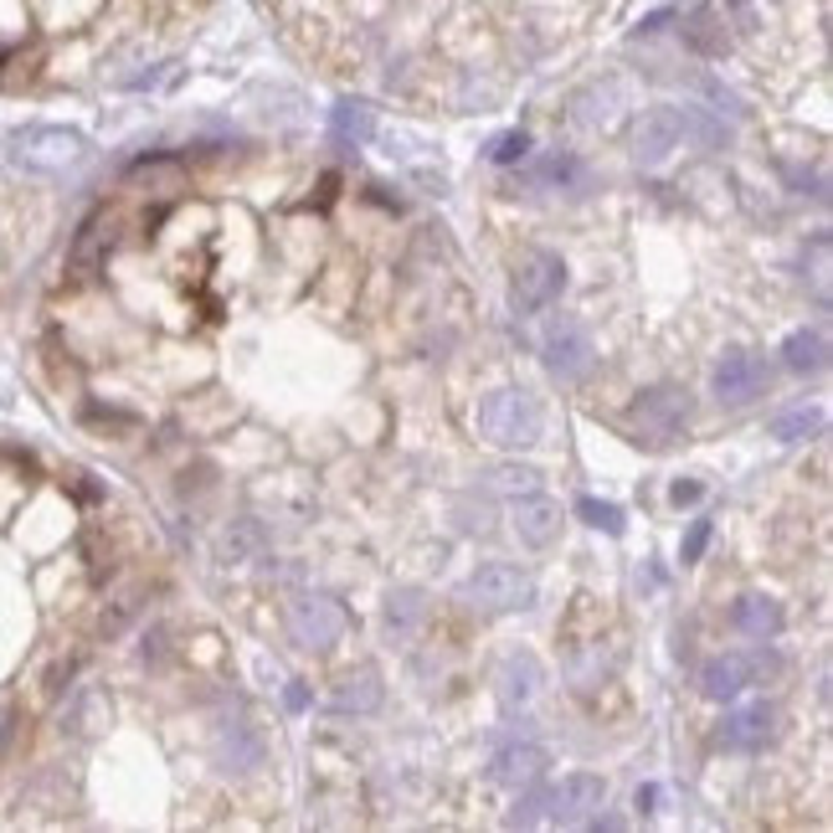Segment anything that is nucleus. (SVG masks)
I'll return each instance as SVG.
<instances>
[{
	"label": "nucleus",
	"mask_w": 833,
	"mask_h": 833,
	"mask_svg": "<svg viewBox=\"0 0 833 833\" xmlns=\"http://www.w3.org/2000/svg\"><path fill=\"white\" fill-rule=\"evenodd\" d=\"M88 154H93L88 135L68 124H26L11 135V165L32 175H72L88 165Z\"/></svg>",
	"instance_id": "obj_1"
},
{
	"label": "nucleus",
	"mask_w": 833,
	"mask_h": 833,
	"mask_svg": "<svg viewBox=\"0 0 833 833\" xmlns=\"http://www.w3.org/2000/svg\"><path fill=\"white\" fill-rule=\"evenodd\" d=\"M541 427H545V412L525 386H499L478 407V432L494 448H530V442H541Z\"/></svg>",
	"instance_id": "obj_2"
},
{
	"label": "nucleus",
	"mask_w": 833,
	"mask_h": 833,
	"mask_svg": "<svg viewBox=\"0 0 833 833\" xmlns=\"http://www.w3.org/2000/svg\"><path fill=\"white\" fill-rule=\"evenodd\" d=\"M463 602L478 613H530L535 608V577L510 562H484L463 581Z\"/></svg>",
	"instance_id": "obj_3"
},
{
	"label": "nucleus",
	"mask_w": 833,
	"mask_h": 833,
	"mask_svg": "<svg viewBox=\"0 0 833 833\" xmlns=\"http://www.w3.org/2000/svg\"><path fill=\"white\" fill-rule=\"evenodd\" d=\"M690 412H695V402H690V392H684V386H648V392L633 396L628 423H633V432H638L644 442H653V448H669V442L684 438Z\"/></svg>",
	"instance_id": "obj_4"
},
{
	"label": "nucleus",
	"mask_w": 833,
	"mask_h": 833,
	"mask_svg": "<svg viewBox=\"0 0 833 833\" xmlns=\"http://www.w3.org/2000/svg\"><path fill=\"white\" fill-rule=\"evenodd\" d=\"M772 674H783V653L772 648H756V653H715L705 669H699V695L715 699V705H731L747 684H762Z\"/></svg>",
	"instance_id": "obj_5"
},
{
	"label": "nucleus",
	"mask_w": 833,
	"mask_h": 833,
	"mask_svg": "<svg viewBox=\"0 0 833 833\" xmlns=\"http://www.w3.org/2000/svg\"><path fill=\"white\" fill-rule=\"evenodd\" d=\"M284 628L299 648L309 653H324V648H335L350 633V613H345V602H335L329 592H304L289 602V613H284Z\"/></svg>",
	"instance_id": "obj_6"
},
{
	"label": "nucleus",
	"mask_w": 833,
	"mask_h": 833,
	"mask_svg": "<svg viewBox=\"0 0 833 833\" xmlns=\"http://www.w3.org/2000/svg\"><path fill=\"white\" fill-rule=\"evenodd\" d=\"M541 356H545V371L556 375V381H587L592 366H597V345H592V335H587V324L581 320L556 314L541 335Z\"/></svg>",
	"instance_id": "obj_7"
},
{
	"label": "nucleus",
	"mask_w": 833,
	"mask_h": 833,
	"mask_svg": "<svg viewBox=\"0 0 833 833\" xmlns=\"http://www.w3.org/2000/svg\"><path fill=\"white\" fill-rule=\"evenodd\" d=\"M566 289V263L562 253H551V247H530L520 253L514 263V278H510V299L520 314H535V309H551L562 299Z\"/></svg>",
	"instance_id": "obj_8"
},
{
	"label": "nucleus",
	"mask_w": 833,
	"mask_h": 833,
	"mask_svg": "<svg viewBox=\"0 0 833 833\" xmlns=\"http://www.w3.org/2000/svg\"><path fill=\"white\" fill-rule=\"evenodd\" d=\"M602 802H608V783L592 772H571V777L545 787V823H562V829L592 823V813H602Z\"/></svg>",
	"instance_id": "obj_9"
},
{
	"label": "nucleus",
	"mask_w": 833,
	"mask_h": 833,
	"mask_svg": "<svg viewBox=\"0 0 833 833\" xmlns=\"http://www.w3.org/2000/svg\"><path fill=\"white\" fill-rule=\"evenodd\" d=\"M766 386H772V366L762 356L731 350L715 366V402L720 407H751L756 396H766Z\"/></svg>",
	"instance_id": "obj_10"
},
{
	"label": "nucleus",
	"mask_w": 833,
	"mask_h": 833,
	"mask_svg": "<svg viewBox=\"0 0 833 833\" xmlns=\"http://www.w3.org/2000/svg\"><path fill=\"white\" fill-rule=\"evenodd\" d=\"M680 108H669V103H659V108H644V119H638V129H633V160L644 165V171H659L669 154L680 150Z\"/></svg>",
	"instance_id": "obj_11"
},
{
	"label": "nucleus",
	"mask_w": 833,
	"mask_h": 833,
	"mask_svg": "<svg viewBox=\"0 0 833 833\" xmlns=\"http://www.w3.org/2000/svg\"><path fill=\"white\" fill-rule=\"evenodd\" d=\"M772 736H777V705H772V699L736 705V710H726V720H720V747L726 751H762Z\"/></svg>",
	"instance_id": "obj_12"
},
{
	"label": "nucleus",
	"mask_w": 833,
	"mask_h": 833,
	"mask_svg": "<svg viewBox=\"0 0 833 833\" xmlns=\"http://www.w3.org/2000/svg\"><path fill=\"white\" fill-rule=\"evenodd\" d=\"M541 684H545V669L535 653H525V648H514L510 659L499 663V680H494V695H499V710H525L530 699L541 695Z\"/></svg>",
	"instance_id": "obj_13"
},
{
	"label": "nucleus",
	"mask_w": 833,
	"mask_h": 833,
	"mask_svg": "<svg viewBox=\"0 0 833 833\" xmlns=\"http://www.w3.org/2000/svg\"><path fill=\"white\" fill-rule=\"evenodd\" d=\"M623 108H628V88L617 78H597L571 99V124L577 129H613Z\"/></svg>",
	"instance_id": "obj_14"
},
{
	"label": "nucleus",
	"mask_w": 833,
	"mask_h": 833,
	"mask_svg": "<svg viewBox=\"0 0 833 833\" xmlns=\"http://www.w3.org/2000/svg\"><path fill=\"white\" fill-rule=\"evenodd\" d=\"M545 772H551V751L535 747V741H514V747H505L489 762V783L514 787V792H520V787L541 783Z\"/></svg>",
	"instance_id": "obj_15"
},
{
	"label": "nucleus",
	"mask_w": 833,
	"mask_h": 833,
	"mask_svg": "<svg viewBox=\"0 0 833 833\" xmlns=\"http://www.w3.org/2000/svg\"><path fill=\"white\" fill-rule=\"evenodd\" d=\"M381 699H386L381 669H375V663H360V669H345V674H340L335 695H329V710H340V715H371V710H381Z\"/></svg>",
	"instance_id": "obj_16"
},
{
	"label": "nucleus",
	"mask_w": 833,
	"mask_h": 833,
	"mask_svg": "<svg viewBox=\"0 0 833 833\" xmlns=\"http://www.w3.org/2000/svg\"><path fill=\"white\" fill-rule=\"evenodd\" d=\"M514 530H520V541L525 545H551L562 535V505L556 499H545V494H520L514 499Z\"/></svg>",
	"instance_id": "obj_17"
},
{
	"label": "nucleus",
	"mask_w": 833,
	"mask_h": 833,
	"mask_svg": "<svg viewBox=\"0 0 833 833\" xmlns=\"http://www.w3.org/2000/svg\"><path fill=\"white\" fill-rule=\"evenodd\" d=\"M217 762H221V772H238V777L257 772V766H263V736H257L247 720H227L217 731Z\"/></svg>",
	"instance_id": "obj_18"
},
{
	"label": "nucleus",
	"mask_w": 833,
	"mask_h": 833,
	"mask_svg": "<svg viewBox=\"0 0 833 833\" xmlns=\"http://www.w3.org/2000/svg\"><path fill=\"white\" fill-rule=\"evenodd\" d=\"M731 628L741 633V638H751V644H772V638L783 633V608L762 592H747L731 608Z\"/></svg>",
	"instance_id": "obj_19"
},
{
	"label": "nucleus",
	"mask_w": 833,
	"mask_h": 833,
	"mask_svg": "<svg viewBox=\"0 0 833 833\" xmlns=\"http://www.w3.org/2000/svg\"><path fill=\"white\" fill-rule=\"evenodd\" d=\"M514 181H525V186H556V190H581L587 186V165H581L571 150H551L541 154L525 175H514Z\"/></svg>",
	"instance_id": "obj_20"
},
{
	"label": "nucleus",
	"mask_w": 833,
	"mask_h": 833,
	"mask_svg": "<svg viewBox=\"0 0 833 833\" xmlns=\"http://www.w3.org/2000/svg\"><path fill=\"white\" fill-rule=\"evenodd\" d=\"M783 366L792 375H818L829 366V335H823V329H808V324L792 329L783 340Z\"/></svg>",
	"instance_id": "obj_21"
},
{
	"label": "nucleus",
	"mask_w": 833,
	"mask_h": 833,
	"mask_svg": "<svg viewBox=\"0 0 833 833\" xmlns=\"http://www.w3.org/2000/svg\"><path fill=\"white\" fill-rule=\"evenodd\" d=\"M329 135L340 144H371L375 139V108L360 99H340L329 108Z\"/></svg>",
	"instance_id": "obj_22"
},
{
	"label": "nucleus",
	"mask_w": 833,
	"mask_h": 833,
	"mask_svg": "<svg viewBox=\"0 0 833 833\" xmlns=\"http://www.w3.org/2000/svg\"><path fill=\"white\" fill-rule=\"evenodd\" d=\"M680 129H684V139H695V144H705V150L731 144L726 114H710V108H699V103H684V108H680Z\"/></svg>",
	"instance_id": "obj_23"
},
{
	"label": "nucleus",
	"mask_w": 833,
	"mask_h": 833,
	"mask_svg": "<svg viewBox=\"0 0 833 833\" xmlns=\"http://www.w3.org/2000/svg\"><path fill=\"white\" fill-rule=\"evenodd\" d=\"M684 47L699 51V57H720L726 51V26L715 21V11H705V5L684 11Z\"/></svg>",
	"instance_id": "obj_24"
},
{
	"label": "nucleus",
	"mask_w": 833,
	"mask_h": 833,
	"mask_svg": "<svg viewBox=\"0 0 833 833\" xmlns=\"http://www.w3.org/2000/svg\"><path fill=\"white\" fill-rule=\"evenodd\" d=\"M766 432H772L777 442H808V438L823 432V412L808 407V402H802V407H787V412H777V417L766 423Z\"/></svg>",
	"instance_id": "obj_25"
},
{
	"label": "nucleus",
	"mask_w": 833,
	"mask_h": 833,
	"mask_svg": "<svg viewBox=\"0 0 833 833\" xmlns=\"http://www.w3.org/2000/svg\"><path fill=\"white\" fill-rule=\"evenodd\" d=\"M423 613H427V602L417 587H396V592L386 597V628H392L396 638H407V633L423 623Z\"/></svg>",
	"instance_id": "obj_26"
},
{
	"label": "nucleus",
	"mask_w": 833,
	"mask_h": 833,
	"mask_svg": "<svg viewBox=\"0 0 833 833\" xmlns=\"http://www.w3.org/2000/svg\"><path fill=\"white\" fill-rule=\"evenodd\" d=\"M99 726H108V699H103L99 690H83V695H78V710L68 715V726H62V731L88 736V731H99Z\"/></svg>",
	"instance_id": "obj_27"
},
{
	"label": "nucleus",
	"mask_w": 833,
	"mask_h": 833,
	"mask_svg": "<svg viewBox=\"0 0 833 833\" xmlns=\"http://www.w3.org/2000/svg\"><path fill=\"white\" fill-rule=\"evenodd\" d=\"M577 514L587 520L592 530H608V535H623L628 530V520H623V510H617L613 499H592V494H581L577 499Z\"/></svg>",
	"instance_id": "obj_28"
},
{
	"label": "nucleus",
	"mask_w": 833,
	"mask_h": 833,
	"mask_svg": "<svg viewBox=\"0 0 833 833\" xmlns=\"http://www.w3.org/2000/svg\"><path fill=\"white\" fill-rule=\"evenodd\" d=\"M535 823H545V777L520 787V798L510 808V829H535Z\"/></svg>",
	"instance_id": "obj_29"
},
{
	"label": "nucleus",
	"mask_w": 833,
	"mask_h": 833,
	"mask_svg": "<svg viewBox=\"0 0 833 833\" xmlns=\"http://www.w3.org/2000/svg\"><path fill=\"white\" fill-rule=\"evenodd\" d=\"M530 154V135L525 129H510V135H494L489 144H484V160L489 165H520Z\"/></svg>",
	"instance_id": "obj_30"
},
{
	"label": "nucleus",
	"mask_w": 833,
	"mask_h": 833,
	"mask_svg": "<svg viewBox=\"0 0 833 833\" xmlns=\"http://www.w3.org/2000/svg\"><path fill=\"white\" fill-rule=\"evenodd\" d=\"M710 520H695V525L684 530V545H680V556H684V566H695L699 556H705V545H710Z\"/></svg>",
	"instance_id": "obj_31"
},
{
	"label": "nucleus",
	"mask_w": 833,
	"mask_h": 833,
	"mask_svg": "<svg viewBox=\"0 0 833 833\" xmlns=\"http://www.w3.org/2000/svg\"><path fill=\"white\" fill-rule=\"evenodd\" d=\"M499 484H505V489L510 494H520V489H535V484H541V474H535V468H505V474H499Z\"/></svg>",
	"instance_id": "obj_32"
},
{
	"label": "nucleus",
	"mask_w": 833,
	"mask_h": 833,
	"mask_svg": "<svg viewBox=\"0 0 833 833\" xmlns=\"http://www.w3.org/2000/svg\"><path fill=\"white\" fill-rule=\"evenodd\" d=\"M699 494H705V484H695V478H680V484H674V489H669V499H674V505H695Z\"/></svg>",
	"instance_id": "obj_33"
},
{
	"label": "nucleus",
	"mask_w": 833,
	"mask_h": 833,
	"mask_svg": "<svg viewBox=\"0 0 833 833\" xmlns=\"http://www.w3.org/2000/svg\"><path fill=\"white\" fill-rule=\"evenodd\" d=\"M674 16H680V11H674V5H663V11H653V16H648V21H644V26H638V32H633V36H653V32H663V26H669V21H674Z\"/></svg>",
	"instance_id": "obj_34"
},
{
	"label": "nucleus",
	"mask_w": 833,
	"mask_h": 833,
	"mask_svg": "<svg viewBox=\"0 0 833 833\" xmlns=\"http://www.w3.org/2000/svg\"><path fill=\"white\" fill-rule=\"evenodd\" d=\"M11 736H16V710H11V705H0V751H5Z\"/></svg>",
	"instance_id": "obj_35"
},
{
	"label": "nucleus",
	"mask_w": 833,
	"mask_h": 833,
	"mask_svg": "<svg viewBox=\"0 0 833 833\" xmlns=\"http://www.w3.org/2000/svg\"><path fill=\"white\" fill-rule=\"evenodd\" d=\"M284 705H289V710H304V705H309V690H304L299 680H293L289 690H284Z\"/></svg>",
	"instance_id": "obj_36"
},
{
	"label": "nucleus",
	"mask_w": 833,
	"mask_h": 833,
	"mask_svg": "<svg viewBox=\"0 0 833 833\" xmlns=\"http://www.w3.org/2000/svg\"><path fill=\"white\" fill-rule=\"evenodd\" d=\"M633 802H638V813H653V802H659V787H653V783L638 787V798H633Z\"/></svg>",
	"instance_id": "obj_37"
}]
</instances>
